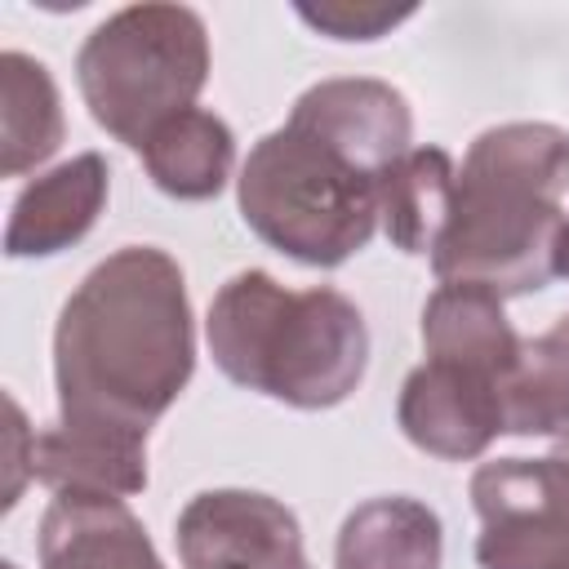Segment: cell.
<instances>
[{
	"label": "cell",
	"instance_id": "1",
	"mask_svg": "<svg viewBox=\"0 0 569 569\" xmlns=\"http://www.w3.org/2000/svg\"><path fill=\"white\" fill-rule=\"evenodd\" d=\"M196 369L182 267L156 244L107 253L62 302L53 329L58 418L147 436Z\"/></svg>",
	"mask_w": 569,
	"mask_h": 569
},
{
	"label": "cell",
	"instance_id": "2",
	"mask_svg": "<svg viewBox=\"0 0 569 569\" xmlns=\"http://www.w3.org/2000/svg\"><path fill=\"white\" fill-rule=\"evenodd\" d=\"M569 191V133L547 120L485 129L458 169L453 209L431 271L440 284H485L498 298L547 289Z\"/></svg>",
	"mask_w": 569,
	"mask_h": 569
},
{
	"label": "cell",
	"instance_id": "3",
	"mask_svg": "<svg viewBox=\"0 0 569 569\" xmlns=\"http://www.w3.org/2000/svg\"><path fill=\"white\" fill-rule=\"evenodd\" d=\"M204 338L236 387L293 409L342 405L369 365V329L347 293L284 289L267 271H236L213 293Z\"/></svg>",
	"mask_w": 569,
	"mask_h": 569
},
{
	"label": "cell",
	"instance_id": "4",
	"mask_svg": "<svg viewBox=\"0 0 569 569\" xmlns=\"http://www.w3.org/2000/svg\"><path fill=\"white\" fill-rule=\"evenodd\" d=\"M236 200L249 231L302 267H342L378 231V178L289 120L249 147Z\"/></svg>",
	"mask_w": 569,
	"mask_h": 569
},
{
	"label": "cell",
	"instance_id": "5",
	"mask_svg": "<svg viewBox=\"0 0 569 569\" xmlns=\"http://www.w3.org/2000/svg\"><path fill=\"white\" fill-rule=\"evenodd\" d=\"M209 80V31L187 4H129L102 18L80 53L76 84L98 129L142 147L156 124L196 107Z\"/></svg>",
	"mask_w": 569,
	"mask_h": 569
},
{
	"label": "cell",
	"instance_id": "6",
	"mask_svg": "<svg viewBox=\"0 0 569 569\" xmlns=\"http://www.w3.org/2000/svg\"><path fill=\"white\" fill-rule=\"evenodd\" d=\"M480 569H569V445L547 458H498L471 476Z\"/></svg>",
	"mask_w": 569,
	"mask_h": 569
},
{
	"label": "cell",
	"instance_id": "7",
	"mask_svg": "<svg viewBox=\"0 0 569 569\" xmlns=\"http://www.w3.org/2000/svg\"><path fill=\"white\" fill-rule=\"evenodd\" d=\"M182 569H311L298 516L258 489H204L173 529Z\"/></svg>",
	"mask_w": 569,
	"mask_h": 569
},
{
	"label": "cell",
	"instance_id": "8",
	"mask_svg": "<svg viewBox=\"0 0 569 569\" xmlns=\"http://www.w3.org/2000/svg\"><path fill=\"white\" fill-rule=\"evenodd\" d=\"M396 422L405 440L431 458L445 462L480 458L502 436L498 378L445 360H422L418 369H409L400 387Z\"/></svg>",
	"mask_w": 569,
	"mask_h": 569
},
{
	"label": "cell",
	"instance_id": "9",
	"mask_svg": "<svg viewBox=\"0 0 569 569\" xmlns=\"http://www.w3.org/2000/svg\"><path fill=\"white\" fill-rule=\"evenodd\" d=\"M289 124L316 133L373 178H382L413 142V111L405 93L373 76H338L311 84L293 102Z\"/></svg>",
	"mask_w": 569,
	"mask_h": 569
},
{
	"label": "cell",
	"instance_id": "10",
	"mask_svg": "<svg viewBox=\"0 0 569 569\" xmlns=\"http://www.w3.org/2000/svg\"><path fill=\"white\" fill-rule=\"evenodd\" d=\"M111 169L98 151H80L36 182H27L9 209L4 227V253L9 258H53L71 244H80L102 204H107Z\"/></svg>",
	"mask_w": 569,
	"mask_h": 569
},
{
	"label": "cell",
	"instance_id": "11",
	"mask_svg": "<svg viewBox=\"0 0 569 569\" xmlns=\"http://www.w3.org/2000/svg\"><path fill=\"white\" fill-rule=\"evenodd\" d=\"M40 569H164L124 498L53 493L40 516Z\"/></svg>",
	"mask_w": 569,
	"mask_h": 569
},
{
	"label": "cell",
	"instance_id": "12",
	"mask_svg": "<svg viewBox=\"0 0 569 569\" xmlns=\"http://www.w3.org/2000/svg\"><path fill=\"white\" fill-rule=\"evenodd\" d=\"M31 476L53 493L133 498L147 489V436L58 418L31 436Z\"/></svg>",
	"mask_w": 569,
	"mask_h": 569
},
{
	"label": "cell",
	"instance_id": "13",
	"mask_svg": "<svg viewBox=\"0 0 569 569\" xmlns=\"http://www.w3.org/2000/svg\"><path fill=\"white\" fill-rule=\"evenodd\" d=\"M520 333L511 329L502 298L485 284H440L422 307V347L427 360L462 365L502 382L520 356Z\"/></svg>",
	"mask_w": 569,
	"mask_h": 569
},
{
	"label": "cell",
	"instance_id": "14",
	"mask_svg": "<svg viewBox=\"0 0 569 569\" xmlns=\"http://www.w3.org/2000/svg\"><path fill=\"white\" fill-rule=\"evenodd\" d=\"M440 516L405 493L360 502L333 542V569H440Z\"/></svg>",
	"mask_w": 569,
	"mask_h": 569
},
{
	"label": "cell",
	"instance_id": "15",
	"mask_svg": "<svg viewBox=\"0 0 569 569\" xmlns=\"http://www.w3.org/2000/svg\"><path fill=\"white\" fill-rule=\"evenodd\" d=\"M151 182L173 200H213L236 164V133L218 111L187 107L138 147Z\"/></svg>",
	"mask_w": 569,
	"mask_h": 569
},
{
	"label": "cell",
	"instance_id": "16",
	"mask_svg": "<svg viewBox=\"0 0 569 569\" xmlns=\"http://www.w3.org/2000/svg\"><path fill=\"white\" fill-rule=\"evenodd\" d=\"M458 169L445 147H409L378 178V222L405 253H431L449 227Z\"/></svg>",
	"mask_w": 569,
	"mask_h": 569
},
{
	"label": "cell",
	"instance_id": "17",
	"mask_svg": "<svg viewBox=\"0 0 569 569\" xmlns=\"http://www.w3.org/2000/svg\"><path fill=\"white\" fill-rule=\"evenodd\" d=\"M67 138L62 98L44 62L22 49L0 53V173L22 178Z\"/></svg>",
	"mask_w": 569,
	"mask_h": 569
},
{
	"label": "cell",
	"instance_id": "18",
	"mask_svg": "<svg viewBox=\"0 0 569 569\" xmlns=\"http://www.w3.org/2000/svg\"><path fill=\"white\" fill-rule=\"evenodd\" d=\"M498 396L507 436H569V311L547 333L520 342Z\"/></svg>",
	"mask_w": 569,
	"mask_h": 569
},
{
	"label": "cell",
	"instance_id": "19",
	"mask_svg": "<svg viewBox=\"0 0 569 569\" xmlns=\"http://www.w3.org/2000/svg\"><path fill=\"white\" fill-rule=\"evenodd\" d=\"M413 9H351V4H325V9H298L302 22L320 27L333 40H378L387 27L405 22Z\"/></svg>",
	"mask_w": 569,
	"mask_h": 569
},
{
	"label": "cell",
	"instance_id": "20",
	"mask_svg": "<svg viewBox=\"0 0 569 569\" xmlns=\"http://www.w3.org/2000/svg\"><path fill=\"white\" fill-rule=\"evenodd\" d=\"M556 276L569 280V213H565V222L556 231Z\"/></svg>",
	"mask_w": 569,
	"mask_h": 569
},
{
	"label": "cell",
	"instance_id": "21",
	"mask_svg": "<svg viewBox=\"0 0 569 569\" xmlns=\"http://www.w3.org/2000/svg\"><path fill=\"white\" fill-rule=\"evenodd\" d=\"M565 445H569V436H565Z\"/></svg>",
	"mask_w": 569,
	"mask_h": 569
}]
</instances>
